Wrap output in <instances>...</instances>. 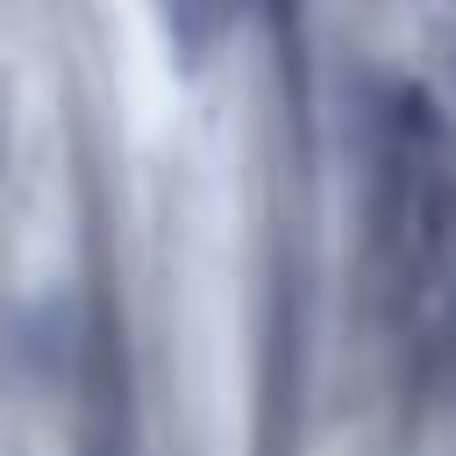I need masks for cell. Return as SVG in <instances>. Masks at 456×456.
I'll return each instance as SVG.
<instances>
[{
	"instance_id": "cell-1",
	"label": "cell",
	"mask_w": 456,
	"mask_h": 456,
	"mask_svg": "<svg viewBox=\"0 0 456 456\" xmlns=\"http://www.w3.org/2000/svg\"><path fill=\"white\" fill-rule=\"evenodd\" d=\"M164 7V28L178 36V50H207L221 28H228V14H235V0H157Z\"/></svg>"
}]
</instances>
